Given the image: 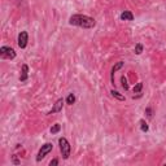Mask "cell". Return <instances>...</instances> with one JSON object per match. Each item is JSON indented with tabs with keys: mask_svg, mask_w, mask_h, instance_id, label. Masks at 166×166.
I'll use <instances>...</instances> for the list:
<instances>
[{
	"mask_svg": "<svg viewBox=\"0 0 166 166\" xmlns=\"http://www.w3.org/2000/svg\"><path fill=\"white\" fill-rule=\"evenodd\" d=\"M69 24L71 26H78L82 29H93L96 26V21L95 18H92L90 16H86V14H73L69 18Z\"/></svg>",
	"mask_w": 166,
	"mask_h": 166,
	"instance_id": "cell-1",
	"label": "cell"
},
{
	"mask_svg": "<svg viewBox=\"0 0 166 166\" xmlns=\"http://www.w3.org/2000/svg\"><path fill=\"white\" fill-rule=\"evenodd\" d=\"M59 146H60V152L62 155L64 160H68L70 157V152H71V147H70V143L68 141L66 138H60L59 139Z\"/></svg>",
	"mask_w": 166,
	"mask_h": 166,
	"instance_id": "cell-2",
	"label": "cell"
},
{
	"mask_svg": "<svg viewBox=\"0 0 166 166\" xmlns=\"http://www.w3.org/2000/svg\"><path fill=\"white\" fill-rule=\"evenodd\" d=\"M16 56H17V53L12 47H8V46L0 47V57H2V59L13 60V59H16Z\"/></svg>",
	"mask_w": 166,
	"mask_h": 166,
	"instance_id": "cell-3",
	"label": "cell"
},
{
	"mask_svg": "<svg viewBox=\"0 0 166 166\" xmlns=\"http://www.w3.org/2000/svg\"><path fill=\"white\" fill-rule=\"evenodd\" d=\"M53 149V144L52 143H46V144H43L42 148L39 149V152H38V156H37V162H40L43 158H44L51 150Z\"/></svg>",
	"mask_w": 166,
	"mask_h": 166,
	"instance_id": "cell-4",
	"label": "cell"
},
{
	"mask_svg": "<svg viewBox=\"0 0 166 166\" xmlns=\"http://www.w3.org/2000/svg\"><path fill=\"white\" fill-rule=\"evenodd\" d=\"M27 42H29V34L27 31H21L18 34V47L21 49H24L27 47Z\"/></svg>",
	"mask_w": 166,
	"mask_h": 166,
	"instance_id": "cell-5",
	"label": "cell"
},
{
	"mask_svg": "<svg viewBox=\"0 0 166 166\" xmlns=\"http://www.w3.org/2000/svg\"><path fill=\"white\" fill-rule=\"evenodd\" d=\"M123 66H125V62L123 61H118V62H115V65L112 68V71H110V82H112L113 86H114V74L117 73L119 69L123 68Z\"/></svg>",
	"mask_w": 166,
	"mask_h": 166,
	"instance_id": "cell-6",
	"label": "cell"
},
{
	"mask_svg": "<svg viewBox=\"0 0 166 166\" xmlns=\"http://www.w3.org/2000/svg\"><path fill=\"white\" fill-rule=\"evenodd\" d=\"M62 106H64V99H59L55 103V105H53V108L51 110H49L47 114H53V113H59V112H61L62 110Z\"/></svg>",
	"mask_w": 166,
	"mask_h": 166,
	"instance_id": "cell-7",
	"label": "cell"
},
{
	"mask_svg": "<svg viewBox=\"0 0 166 166\" xmlns=\"http://www.w3.org/2000/svg\"><path fill=\"white\" fill-rule=\"evenodd\" d=\"M27 78H29V66L26 64H24L22 66H21V74H20V81L25 83L27 81Z\"/></svg>",
	"mask_w": 166,
	"mask_h": 166,
	"instance_id": "cell-8",
	"label": "cell"
},
{
	"mask_svg": "<svg viewBox=\"0 0 166 166\" xmlns=\"http://www.w3.org/2000/svg\"><path fill=\"white\" fill-rule=\"evenodd\" d=\"M119 18L122 21H134V14H132L131 11H123V12L121 13Z\"/></svg>",
	"mask_w": 166,
	"mask_h": 166,
	"instance_id": "cell-9",
	"label": "cell"
},
{
	"mask_svg": "<svg viewBox=\"0 0 166 166\" xmlns=\"http://www.w3.org/2000/svg\"><path fill=\"white\" fill-rule=\"evenodd\" d=\"M110 93H112V96H113V97H115L117 100H119V101H125V96L122 95V93H119L118 91L112 90V91H110Z\"/></svg>",
	"mask_w": 166,
	"mask_h": 166,
	"instance_id": "cell-10",
	"label": "cell"
},
{
	"mask_svg": "<svg viewBox=\"0 0 166 166\" xmlns=\"http://www.w3.org/2000/svg\"><path fill=\"white\" fill-rule=\"evenodd\" d=\"M75 103V95L74 93H69L68 97H66V104L68 105H73Z\"/></svg>",
	"mask_w": 166,
	"mask_h": 166,
	"instance_id": "cell-11",
	"label": "cell"
},
{
	"mask_svg": "<svg viewBox=\"0 0 166 166\" xmlns=\"http://www.w3.org/2000/svg\"><path fill=\"white\" fill-rule=\"evenodd\" d=\"M139 123H140V128H141V131L143 132H147L148 130H149V126H148V123L144 119H140L139 121Z\"/></svg>",
	"mask_w": 166,
	"mask_h": 166,
	"instance_id": "cell-12",
	"label": "cell"
},
{
	"mask_svg": "<svg viewBox=\"0 0 166 166\" xmlns=\"http://www.w3.org/2000/svg\"><path fill=\"white\" fill-rule=\"evenodd\" d=\"M121 83H122V87H123V90L125 91H128V82H127V78L125 77V75H122L121 77Z\"/></svg>",
	"mask_w": 166,
	"mask_h": 166,
	"instance_id": "cell-13",
	"label": "cell"
},
{
	"mask_svg": "<svg viewBox=\"0 0 166 166\" xmlns=\"http://www.w3.org/2000/svg\"><path fill=\"white\" fill-rule=\"evenodd\" d=\"M60 130H61V125L60 123H55L52 127H51V134H57V132H60Z\"/></svg>",
	"mask_w": 166,
	"mask_h": 166,
	"instance_id": "cell-14",
	"label": "cell"
},
{
	"mask_svg": "<svg viewBox=\"0 0 166 166\" xmlns=\"http://www.w3.org/2000/svg\"><path fill=\"white\" fill-rule=\"evenodd\" d=\"M141 90H143V82L136 83V86H134V88H132L134 93H140V92H141Z\"/></svg>",
	"mask_w": 166,
	"mask_h": 166,
	"instance_id": "cell-15",
	"label": "cell"
},
{
	"mask_svg": "<svg viewBox=\"0 0 166 166\" xmlns=\"http://www.w3.org/2000/svg\"><path fill=\"white\" fill-rule=\"evenodd\" d=\"M143 48H144V47H143L141 43H138V44L135 46V53H136V55H141Z\"/></svg>",
	"mask_w": 166,
	"mask_h": 166,
	"instance_id": "cell-16",
	"label": "cell"
},
{
	"mask_svg": "<svg viewBox=\"0 0 166 166\" xmlns=\"http://www.w3.org/2000/svg\"><path fill=\"white\" fill-rule=\"evenodd\" d=\"M12 162H13L14 165H20V164H21V161L17 158V156H16V155H13V156H12Z\"/></svg>",
	"mask_w": 166,
	"mask_h": 166,
	"instance_id": "cell-17",
	"label": "cell"
},
{
	"mask_svg": "<svg viewBox=\"0 0 166 166\" xmlns=\"http://www.w3.org/2000/svg\"><path fill=\"white\" fill-rule=\"evenodd\" d=\"M59 165V160H57V158H53V160L49 162V166H57Z\"/></svg>",
	"mask_w": 166,
	"mask_h": 166,
	"instance_id": "cell-18",
	"label": "cell"
},
{
	"mask_svg": "<svg viewBox=\"0 0 166 166\" xmlns=\"http://www.w3.org/2000/svg\"><path fill=\"white\" fill-rule=\"evenodd\" d=\"M146 114L148 115V117H152V108H147V109H146Z\"/></svg>",
	"mask_w": 166,
	"mask_h": 166,
	"instance_id": "cell-19",
	"label": "cell"
}]
</instances>
